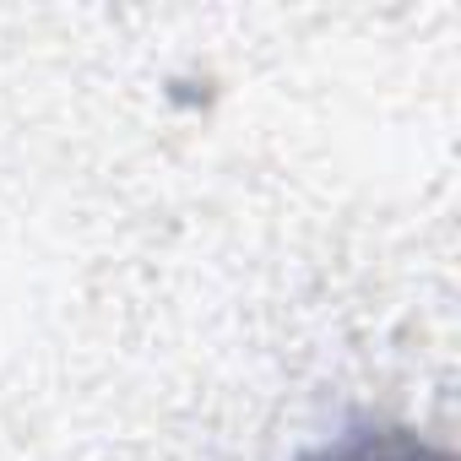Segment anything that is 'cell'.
<instances>
[{
  "mask_svg": "<svg viewBox=\"0 0 461 461\" xmlns=\"http://www.w3.org/2000/svg\"><path fill=\"white\" fill-rule=\"evenodd\" d=\"M299 461H450V456L434 450L429 439H418L412 429L364 423V429H348V434H337L331 445H321V450H310Z\"/></svg>",
  "mask_w": 461,
  "mask_h": 461,
  "instance_id": "6da1fadb",
  "label": "cell"
}]
</instances>
